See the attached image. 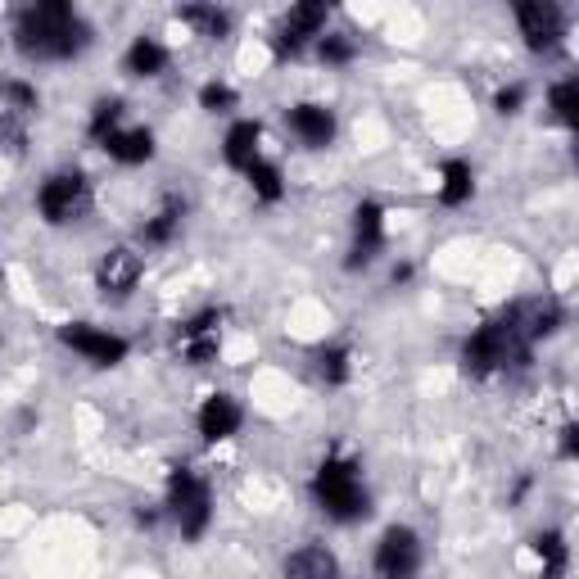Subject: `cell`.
<instances>
[{"label": "cell", "instance_id": "31", "mask_svg": "<svg viewBox=\"0 0 579 579\" xmlns=\"http://www.w3.org/2000/svg\"><path fill=\"white\" fill-rule=\"evenodd\" d=\"M562 457H566V462H575V457H579V431H575L570 421L562 425Z\"/></svg>", "mask_w": 579, "mask_h": 579}, {"label": "cell", "instance_id": "16", "mask_svg": "<svg viewBox=\"0 0 579 579\" xmlns=\"http://www.w3.org/2000/svg\"><path fill=\"white\" fill-rule=\"evenodd\" d=\"M258 145H263V123H254V118H240V123H231L227 141H222V159L236 168V172H250L263 155H258Z\"/></svg>", "mask_w": 579, "mask_h": 579}, {"label": "cell", "instance_id": "9", "mask_svg": "<svg viewBox=\"0 0 579 579\" xmlns=\"http://www.w3.org/2000/svg\"><path fill=\"white\" fill-rule=\"evenodd\" d=\"M516 23H521V37L534 55L557 50L566 37V14L553 0H526V5H516Z\"/></svg>", "mask_w": 579, "mask_h": 579}, {"label": "cell", "instance_id": "29", "mask_svg": "<svg viewBox=\"0 0 579 579\" xmlns=\"http://www.w3.org/2000/svg\"><path fill=\"white\" fill-rule=\"evenodd\" d=\"M200 109L204 113H231L236 109V91L227 82H204L200 86Z\"/></svg>", "mask_w": 579, "mask_h": 579}, {"label": "cell", "instance_id": "20", "mask_svg": "<svg viewBox=\"0 0 579 579\" xmlns=\"http://www.w3.org/2000/svg\"><path fill=\"white\" fill-rule=\"evenodd\" d=\"M475 195V172L467 159H448L439 168V204L444 208H462Z\"/></svg>", "mask_w": 579, "mask_h": 579}, {"label": "cell", "instance_id": "28", "mask_svg": "<svg viewBox=\"0 0 579 579\" xmlns=\"http://www.w3.org/2000/svg\"><path fill=\"white\" fill-rule=\"evenodd\" d=\"M317 372H322V381L335 389V385H349V376H353V353L349 349H326L322 358H317Z\"/></svg>", "mask_w": 579, "mask_h": 579}, {"label": "cell", "instance_id": "6", "mask_svg": "<svg viewBox=\"0 0 579 579\" xmlns=\"http://www.w3.org/2000/svg\"><path fill=\"white\" fill-rule=\"evenodd\" d=\"M376 579H421V539L408 526H389L376 543Z\"/></svg>", "mask_w": 579, "mask_h": 579}, {"label": "cell", "instance_id": "23", "mask_svg": "<svg viewBox=\"0 0 579 579\" xmlns=\"http://www.w3.org/2000/svg\"><path fill=\"white\" fill-rule=\"evenodd\" d=\"M245 177H250V191H254V200H258V204H281V200H286V177H281V168H277V164L258 159Z\"/></svg>", "mask_w": 579, "mask_h": 579}, {"label": "cell", "instance_id": "11", "mask_svg": "<svg viewBox=\"0 0 579 579\" xmlns=\"http://www.w3.org/2000/svg\"><path fill=\"white\" fill-rule=\"evenodd\" d=\"M381 250H385V208H381L376 200H362V204L353 208V250H349L345 267H349V272L367 267Z\"/></svg>", "mask_w": 579, "mask_h": 579}, {"label": "cell", "instance_id": "5", "mask_svg": "<svg viewBox=\"0 0 579 579\" xmlns=\"http://www.w3.org/2000/svg\"><path fill=\"white\" fill-rule=\"evenodd\" d=\"M86 208H91V181L82 172H55L41 181L37 213L50 227H69V222L86 218Z\"/></svg>", "mask_w": 579, "mask_h": 579}, {"label": "cell", "instance_id": "2", "mask_svg": "<svg viewBox=\"0 0 579 579\" xmlns=\"http://www.w3.org/2000/svg\"><path fill=\"white\" fill-rule=\"evenodd\" d=\"M526 353H530V340H526V330H521V309H511L498 322H484L471 340L462 345V372L484 381V376L507 372L511 362H526Z\"/></svg>", "mask_w": 579, "mask_h": 579}, {"label": "cell", "instance_id": "12", "mask_svg": "<svg viewBox=\"0 0 579 579\" xmlns=\"http://www.w3.org/2000/svg\"><path fill=\"white\" fill-rule=\"evenodd\" d=\"M326 19H330V10L322 5V0H303V5H294V10L281 19L277 55H299L309 41H317V37L326 33Z\"/></svg>", "mask_w": 579, "mask_h": 579}, {"label": "cell", "instance_id": "26", "mask_svg": "<svg viewBox=\"0 0 579 579\" xmlns=\"http://www.w3.org/2000/svg\"><path fill=\"white\" fill-rule=\"evenodd\" d=\"M547 105H553V113L566 128H579V82L575 77H562L553 91H547Z\"/></svg>", "mask_w": 579, "mask_h": 579}, {"label": "cell", "instance_id": "3", "mask_svg": "<svg viewBox=\"0 0 579 579\" xmlns=\"http://www.w3.org/2000/svg\"><path fill=\"white\" fill-rule=\"evenodd\" d=\"M313 498L317 507L330 516V521H362L372 511V498H367V484H362V471L349 457H326L313 475Z\"/></svg>", "mask_w": 579, "mask_h": 579}, {"label": "cell", "instance_id": "22", "mask_svg": "<svg viewBox=\"0 0 579 579\" xmlns=\"http://www.w3.org/2000/svg\"><path fill=\"white\" fill-rule=\"evenodd\" d=\"M534 557H539V566H543V579H562V575H566V562H570L566 534H557V530L534 534Z\"/></svg>", "mask_w": 579, "mask_h": 579}, {"label": "cell", "instance_id": "27", "mask_svg": "<svg viewBox=\"0 0 579 579\" xmlns=\"http://www.w3.org/2000/svg\"><path fill=\"white\" fill-rule=\"evenodd\" d=\"M0 105H5L10 113H33L37 109V86L23 82V77L0 82Z\"/></svg>", "mask_w": 579, "mask_h": 579}, {"label": "cell", "instance_id": "19", "mask_svg": "<svg viewBox=\"0 0 579 579\" xmlns=\"http://www.w3.org/2000/svg\"><path fill=\"white\" fill-rule=\"evenodd\" d=\"M123 69L132 77H159V73H168V46L155 41V37H136L128 46V55H123Z\"/></svg>", "mask_w": 579, "mask_h": 579}, {"label": "cell", "instance_id": "1", "mask_svg": "<svg viewBox=\"0 0 579 579\" xmlns=\"http://www.w3.org/2000/svg\"><path fill=\"white\" fill-rule=\"evenodd\" d=\"M14 46L27 59H73L91 46V27L64 0H46V5H33L19 14Z\"/></svg>", "mask_w": 579, "mask_h": 579}, {"label": "cell", "instance_id": "13", "mask_svg": "<svg viewBox=\"0 0 579 579\" xmlns=\"http://www.w3.org/2000/svg\"><path fill=\"white\" fill-rule=\"evenodd\" d=\"M195 425H200V435L208 444H222V439H231L240 431V425H245V408H240V399H231V394H208Z\"/></svg>", "mask_w": 579, "mask_h": 579}, {"label": "cell", "instance_id": "25", "mask_svg": "<svg viewBox=\"0 0 579 579\" xmlns=\"http://www.w3.org/2000/svg\"><path fill=\"white\" fill-rule=\"evenodd\" d=\"M317 59H322V64H330V69H345V64H353V59H358V41L345 37V33H322L317 37Z\"/></svg>", "mask_w": 579, "mask_h": 579}, {"label": "cell", "instance_id": "21", "mask_svg": "<svg viewBox=\"0 0 579 579\" xmlns=\"http://www.w3.org/2000/svg\"><path fill=\"white\" fill-rule=\"evenodd\" d=\"M177 19L186 23V27H195V37H213V41H218V37L231 33V14L218 10V5H181Z\"/></svg>", "mask_w": 579, "mask_h": 579}, {"label": "cell", "instance_id": "15", "mask_svg": "<svg viewBox=\"0 0 579 579\" xmlns=\"http://www.w3.org/2000/svg\"><path fill=\"white\" fill-rule=\"evenodd\" d=\"M100 149H105L113 164L136 168V164L155 159V132H149V128H118L109 141H100Z\"/></svg>", "mask_w": 579, "mask_h": 579}, {"label": "cell", "instance_id": "17", "mask_svg": "<svg viewBox=\"0 0 579 579\" xmlns=\"http://www.w3.org/2000/svg\"><path fill=\"white\" fill-rule=\"evenodd\" d=\"M286 579H340V562L326 543H303L286 557Z\"/></svg>", "mask_w": 579, "mask_h": 579}, {"label": "cell", "instance_id": "18", "mask_svg": "<svg viewBox=\"0 0 579 579\" xmlns=\"http://www.w3.org/2000/svg\"><path fill=\"white\" fill-rule=\"evenodd\" d=\"M181 218H186V204H181V200H168V204L155 213V218L141 222V245H149V250L172 245L177 231H181Z\"/></svg>", "mask_w": 579, "mask_h": 579}, {"label": "cell", "instance_id": "14", "mask_svg": "<svg viewBox=\"0 0 579 579\" xmlns=\"http://www.w3.org/2000/svg\"><path fill=\"white\" fill-rule=\"evenodd\" d=\"M286 123L294 132L299 145H309V149H326L335 141V113L326 105H313V100H303L286 113Z\"/></svg>", "mask_w": 579, "mask_h": 579}, {"label": "cell", "instance_id": "7", "mask_svg": "<svg viewBox=\"0 0 579 579\" xmlns=\"http://www.w3.org/2000/svg\"><path fill=\"white\" fill-rule=\"evenodd\" d=\"M222 322H227L222 309H204L191 322H181L177 326V353L186 358L191 367H208V362L218 358V349H222Z\"/></svg>", "mask_w": 579, "mask_h": 579}, {"label": "cell", "instance_id": "24", "mask_svg": "<svg viewBox=\"0 0 579 579\" xmlns=\"http://www.w3.org/2000/svg\"><path fill=\"white\" fill-rule=\"evenodd\" d=\"M123 118H128V105L118 100V96H109V100H96V109H91V123H86V132H91V141H109L118 128H123Z\"/></svg>", "mask_w": 579, "mask_h": 579}, {"label": "cell", "instance_id": "8", "mask_svg": "<svg viewBox=\"0 0 579 579\" xmlns=\"http://www.w3.org/2000/svg\"><path fill=\"white\" fill-rule=\"evenodd\" d=\"M59 340H64L73 353H82L91 367H118L128 358V340L113 330H100V326H86V322H69L59 326Z\"/></svg>", "mask_w": 579, "mask_h": 579}, {"label": "cell", "instance_id": "4", "mask_svg": "<svg viewBox=\"0 0 579 579\" xmlns=\"http://www.w3.org/2000/svg\"><path fill=\"white\" fill-rule=\"evenodd\" d=\"M168 511L181 530V539H204L213 526V490L208 480L191 467H172L168 471Z\"/></svg>", "mask_w": 579, "mask_h": 579}, {"label": "cell", "instance_id": "10", "mask_svg": "<svg viewBox=\"0 0 579 579\" xmlns=\"http://www.w3.org/2000/svg\"><path fill=\"white\" fill-rule=\"evenodd\" d=\"M141 272H145L141 254L128 250V245H118V250L100 254V263H96V290L105 299H128L141 286Z\"/></svg>", "mask_w": 579, "mask_h": 579}, {"label": "cell", "instance_id": "30", "mask_svg": "<svg viewBox=\"0 0 579 579\" xmlns=\"http://www.w3.org/2000/svg\"><path fill=\"white\" fill-rule=\"evenodd\" d=\"M521 105H526V86L521 82H511V86H503L498 96H494V109L503 113V118H511V113H521Z\"/></svg>", "mask_w": 579, "mask_h": 579}]
</instances>
